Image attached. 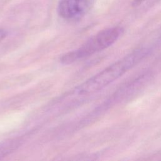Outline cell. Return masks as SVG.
Segmentation results:
<instances>
[{
    "label": "cell",
    "mask_w": 161,
    "mask_h": 161,
    "mask_svg": "<svg viewBox=\"0 0 161 161\" xmlns=\"http://www.w3.org/2000/svg\"><path fill=\"white\" fill-rule=\"evenodd\" d=\"M149 52L150 49L147 47H140L133 50L77 86L75 92L84 95L103 89L138 64Z\"/></svg>",
    "instance_id": "cell-1"
},
{
    "label": "cell",
    "mask_w": 161,
    "mask_h": 161,
    "mask_svg": "<svg viewBox=\"0 0 161 161\" xmlns=\"http://www.w3.org/2000/svg\"><path fill=\"white\" fill-rule=\"evenodd\" d=\"M123 31V28L118 26L103 30L89 39L79 48L65 54L60 61L63 64L67 65L103 50L115 43Z\"/></svg>",
    "instance_id": "cell-2"
},
{
    "label": "cell",
    "mask_w": 161,
    "mask_h": 161,
    "mask_svg": "<svg viewBox=\"0 0 161 161\" xmlns=\"http://www.w3.org/2000/svg\"><path fill=\"white\" fill-rule=\"evenodd\" d=\"M92 3V0H60L58 13L64 19L77 20L89 11Z\"/></svg>",
    "instance_id": "cell-3"
},
{
    "label": "cell",
    "mask_w": 161,
    "mask_h": 161,
    "mask_svg": "<svg viewBox=\"0 0 161 161\" xmlns=\"http://www.w3.org/2000/svg\"><path fill=\"white\" fill-rule=\"evenodd\" d=\"M19 142L15 139H10L1 142L0 143V159L14 152L19 146Z\"/></svg>",
    "instance_id": "cell-4"
},
{
    "label": "cell",
    "mask_w": 161,
    "mask_h": 161,
    "mask_svg": "<svg viewBox=\"0 0 161 161\" xmlns=\"http://www.w3.org/2000/svg\"><path fill=\"white\" fill-rule=\"evenodd\" d=\"M146 0H134L133 2V6H137L143 3Z\"/></svg>",
    "instance_id": "cell-5"
},
{
    "label": "cell",
    "mask_w": 161,
    "mask_h": 161,
    "mask_svg": "<svg viewBox=\"0 0 161 161\" xmlns=\"http://www.w3.org/2000/svg\"><path fill=\"white\" fill-rule=\"evenodd\" d=\"M6 35V33L4 32V31L3 30H0V40L3 38V37Z\"/></svg>",
    "instance_id": "cell-6"
}]
</instances>
